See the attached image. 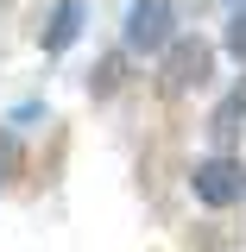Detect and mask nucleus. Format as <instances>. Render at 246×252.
I'll use <instances>...</instances> for the list:
<instances>
[{"label":"nucleus","instance_id":"nucleus-1","mask_svg":"<svg viewBox=\"0 0 246 252\" xmlns=\"http://www.w3.org/2000/svg\"><path fill=\"white\" fill-rule=\"evenodd\" d=\"M189 189H196V202H209V208H234V202L246 195L240 158H202L196 177H189Z\"/></svg>","mask_w":246,"mask_h":252},{"label":"nucleus","instance_id":"nucleus-2","mask_svg":"<svg viewBox=\"0 0 246 252\" xmlns=\"http://www.w3.org/2000/svg\"><path fill=\"white\" fill-rule=\"evenodd\" d=\"M171 32H177L171 0H133V13H126V51H164Z\"/></svg>","mask_w":246,"mask_h":252},{"label":"nucleus","instance_id":"nucleus-3","mask_svg":"<svg viewBox=\"0 0 246 252\" xmlns=\"http://www.w3.org/2000/svg\"><path fill=\"white\" fill-rule=\"evenodd\" d=\"M202 82H209V44H202V38H183V44H171L158 89H164V94H183V89H202Z\"/></svg>","mask_w":246,"mask_h":252},{"label":"nucleus","instance_id":"nucleus-4","mask_svg":"<svg viewBox=\"0 0 246 252\" xmlns=\"http://www.w3.org/2000/svg\"><path fill=\"white\" fill-rule=\"evenodd\" d=\"M76 32H82V0H57V13H51V26H44V51H63Z\"/></svg>","mask_w":246,"mask_h":252},{"label":"nucleus","instance_id":"nucleus-5","mask_svg":"<svg viewBox=\"0 0 246 252\" xmlns=\"http://www.w3.org/2000/svg\"><path fill=\"white\" fill-rule=\"evenodd\" d=\"M240 120H246V89H240V94H227V101L215 107V132H234Z\"/></svg>","mask_w":246,"mask_h":252},{"label":"nucleus","instance_id":"nucleus-6","mask_svg":"<svg viewBox=\"0 0 246 252\" xmlns=\"http://www.w3.org/2000/svg\"><path fill=\"white\" fill-rule=\"evenodd\" d=\"M13 177H19V139H13V132H0V189L13 183Z\"/></svg>","mask_w":246,"mask_h":252},{"label":"nucleus","instance_id":"nucleus-7","mask_svg":"<svg viewBox=\"0 0 246 252\" xmlns=\"http://www.w3.org/2000/svg\"><path fill=\"white\" fill-rule=\"evenodd\" d=\"M227 51H240V57H246V6L234 13V26H227Z\"/></svg>","mask_w":246,"mask_h":252}]
</instances>
